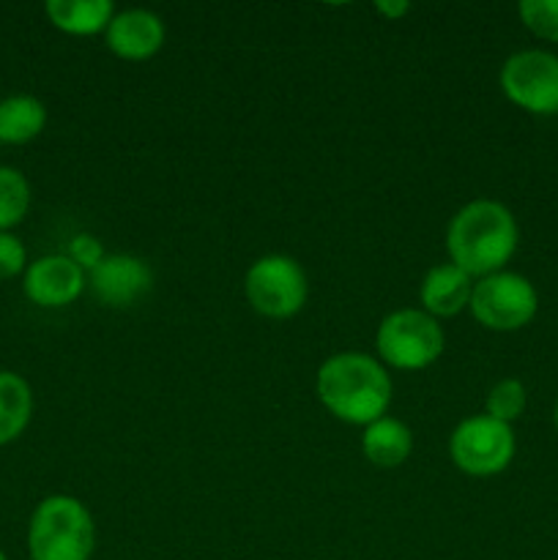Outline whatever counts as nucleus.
<instances>
[{
    "label": "nucleus",
    "mask_w": 558,
    "mask_h": 560,
    "mask_svg": "<svg viewBox=\"0 0 558 560\" xmlns=\"http://www.w3.org/2000/svg\"><path fill=\"white\" fill-rule=\"evenodd\" d=\"M518 244V219L498 200H470L454 213L446 228L449 262L463 268L470 279L503 271Z\"/></svg>",
    "instance_id": "f257e3e1"
},
{
    "label": "nucleus",
    "mask_w": 558,
    "mask_h": 560,
    "mask_svg": "<svg viewBox=\"0 0 558 560\" xmlns=\"http://www.w3.org/2000/svg\"><path fill=\"white\" fill-rule=\"evenodd\" d=\"M315 392L334 419L353 427H370L392 405V377L377 359L367 353H337L317 370Z\"/></svg>",
    "instance_id": "f03ea898"
},
{
    "label": "nucleus",
    "mask_w": 558,
    "mask_h": 560,
    "mask_svg": "<svg viewBox=\"0 0 558 560\" xmlns=\"http://www.w3.org/2000/svg\"><path fill=\"white\" fill-rule=\"evenodd\" d=\"M96 525L85 503L74 495H47L27 523L31 560H91Z\"/></svg>",
    "instance_id": "7ed1b4c3"
},
{
    "label": "nucleus",
    "mask_w": 558,
    "mask_h": 560,
    "mask_svg": "<svg viewBox=\"0 0 558 560\" xmlns=\"http://www.w3.org/2000/svg\"><path fill=\"white\" fill-rule=\"evenodd\" d=\"M446 348L441 323L425 310H394L381 320L375 350L383 366L419 372L435 364Z\"/></svg>",
    "instance_id": "20e7f679"
},
{
    "label": "nucleus",
    "mask_w": 558,
    "mask_h": 560,
    "mask_svg": "<svg viewBox=\"0 0 558 560\" xmlns=\"http://www.w3.org/2000/svg\"><path fill=\"white\" fill-rule=\"evenodd\" d=\"M244 293L252 310L271 320L295 317L306 304V273L290 255L257 257L244 279Z\"/></svg>",
    "instance_id": "39448f33"
},
{
    "label": "nucleus",
    "mask_w": 558,
    "mask_h": 560,
    "mask_svg": "<svg viewBox=\"0 0 558 560\" xmlns=\"http://www.w3.org/2000/svg\"><path fill=\"white\" fill-rule=\"evenodd\" d=\"M518 441L509 424L490 419V416H468L454 427L449 435V457L454 468L474 479L498 476L512 465Z\"/></svg>",
    "instance_id": "423d86ee"
},
{
    "label": "nucleus",
    "mask_w": 558,
    "mask_h": 560,
    "mask_svg": "<svg viewBox=\"0 0 558 560\" xmlns=\"http://www.w3.org/2000/svg\"><path fill=\"white\" fill-rule=\"evenodd\" d=\"M468 310L487 331L509 334L520 331L534 320L539 310V295L531 279L512 271H498L476 279Z\"/></svg>",
    "instance_id": "0eeeda50"
},
{
    "label": "nucleus",
    "mask_w": 558,
    "mask_h": 560,
    "mask_svg": "<svg viewBox=\"0 0 558 560\" xmlns=\"http://www.w3.org/2000/svg\"><path fill=\"white\" fill-rule=\"evenodd\" d=\"M503 96L531 115H558V55L520 49L509 55L498 74Z\"/></svg>",
    "instance_id": "6e6552de"
},
{
    "label": "nucleus",
    "mask_w": 558,
    "mask_h": 560,
    "mask_svg": "<svg viewBox=\"0 0 558 560\" xmlns=\"http://www.w3.org/2000/svg\"><path fill=\"white\" fill-rule=\"evenodd\" d=\"M85 284V271L66 255L38 257V260L27 262L25 273H22V290H25L27 301L44 306V310H60V306L74 304Z\"/></svg>",
    "instance_id": "1a4fd4ad"
},
{
    "label": "nucleus",
    "mask_w": 558,
    "mask_h": 560,
    "mask_svg": "<svg viewBox=\"0 0 558 560\" xmlns=\"http://www.w3.org/2000/svg\"><path fill=\"white\" fill-rule=\"evenodd\" d=\"M88 284L102 304L126 310L151 290L153 271L137 255H107L88 273Z\"/></svg>",
    "instance_id": "9d476101"
},
{
    "label": "nucleus",
    "mask_w": 558,
    "mask_h": 560,
    "mask_svg": "<svg viewBox=\"0 0 558 560\" xmlns=\"http://www.w3.org/2000/svg\"><path fill=\"white\" fill-rule=\"evenodd\" d=\"M164 38H167V31H164L162 16L148 9L115 11L113 22L104 31L109 52L131 63L153 58L164 47Z\"/></svg>",
    "instance_id": "9b49d317"
},
{
    "label": "nucleus",
    "mask_w": 558,
    "mask_h": 560,
    "mask_svg": "<svg viewBox=\"0 0 558 560\" xmlns=\"http://www.w3.org/2000/svg\"><path fill=\"white\" fill-rule=\"evenodd\" d=\"M474 284L476 279H470L454 262H443V266L430 268L425 273V279H421L419 288L421 310L435 317V320H441V317H457L460 312L468 310Z\"/></svg>",
    "instance_id": "f8f14e48"
},
{
    "label": "nucleus",
    "mask_w": 558,
    "mask_h": 560,
    "mask_svg": "<svg viewBox=\"0 0 558 560\" xmlns=\"http://www.w3.org/2000/svg\"><path fill=\"white\" fill-rule=\"evenodd\" d=\"M361 452H364L367 463H372L375 468H399L414 452V432L399 419L383 416L364 427Z\"/></svg>",
    "instance_id": "ddd939ff"
},
{
    "label": "nucleus",
    "mask_w": 558,
    "mask_h": 560,
    "mask_svg": "<svg viewBox=\"0 0 558 560\" xmlns=\"http://www.w3.org/2000/svg\"><path fill=\"white\" fill-rule=\"evenodd\" d=\"M44 14L66 36H96L113 22L115 5L109 0H49Z\"/></svg>",
    "instance_id": "4468645a"
},
{
    "label": "nucleus",
    "mask_w": 558,
    "mask_h": 560,
    "mask_svg": "<svg viewBox=\"0 0 558 560\" xmlns=\"http://www.w3.org/2000/svg\"><path fill=\"white\" fill-rule=\"evenodd\" d=\"M47 126V107L42 98L16 93L0 102V145H27Z\"/></svg>",
    "instance_id": "2eb2a0df"
},
{
    "label": "nucleus",
    "mask_w": 558,
    "mask_h": 560,
    "mask_svg": "<svg viewBox=\"0 0 558 560\" xmlns=\"http://www.w3.org/2000/svg\"><path fill=\"white\" fill-rule=\"evenodd\" d=\"M33 419V388L22 375L0 370V446H9Z\"/></svg>",
    "instance_id": "dca6fc26"
},
{
    "label": "nucleus",
    "mask_w": 558,
    "mask_h": 560,
    "mask_svg": "<svg viewBox=\"0 0 558 560\" xmlns=\"http://www.w3.org/2000/svg\"><path fill=\"white\" fill-rule=\"evenodd\" d=\"M31 211V184L16 167H0V233H11Z\"/></svg>",
    "instance_id": "f3484780"
},
{
    "label": "nucleus",
    "mask_w": 558,
    "mask_h": 560,
    "mask_svg": "<svg viewBox=\"0 0 558 560\" xmlns=\"http://www.w3.org/2000/svg\"><path fill=\"white\" fill-rule=\"evenodd\" d=\"M525 405H528V392H525L523 383L507 377V381H498L487 394L485 416L512 427V421H518L525 413Z\"/></svg>",
    "instance_id": "a211bd4d"
},
{
    "label": "nucleus",
    "mask_w": 558,
    "mask_h": 560,
    "mask_svg": "<svg viewBox=\"0 0 558 560\" xmlns=\"http://www.w3.org/2000/svg\"><path fill=\"white\" fill-rule=\"evenodd\" d=\"M518 14L531 36L558 44V0H523Z\"/></svg>",
    "instance_id": "6ab92c4d"
},
{
    "label": "nucleus",
    "mask_w": 558,
    "mask_h": 560,
    "mask_svg": "<svg viewBox=\"0 0 558 560\" xmlns=\"http://www.w3.org/2000/svg\"><path fill=\"white\" fill-rule=\"evenodd\" d=\"M27 249L14 233H0V282L25 273Z\"/></svg>",
    "instance_id": "aec40b11"
},
{
    "label": "nucleus",
    "mask_w": 558,
    "mask_h": 560,
    "mask_svg": "<svg viewBox=\"0 0 558 560\" xmlns=\"http://www.w3.org/2000/svg\"><path fill=\"white\" fill-rule=\"evenodd\" d=\"M66 257H69V260H74L82 271L91 273L93 268H96L98 262L107 257V252H104L102 241H98L96 235L80 233L69 241V252H66Z\"/></svg>",
    "instance_id": "412c9836"
},
{
    "label": "nucleus",
    "mask_w": 558,
    "mask_h": 560,
    "mask_svg": "<svg viewBox=\"0 0 558 560\" xmlns=\"http://www.w3.org/2000/svg\"><path fill=\"white\" fill-rule=\"evenodd\" d=\"M375 11H377V14H381V16H386L388 22H392V20H399V16L408 14L410 3H403V0H399V3H392V0H388V3H386V0H377Z\"/></svg>",
    "instance_id": "4be33fe9"
},
{
    "label": "nucleus",
    "mask_w": 558,
    "mask_h": 560,
    "mask_svg": "<svg viewBox=\"0 0 558 560\" xmlns=\"http://www.w3.org/2000/svg\"><path fill=\"white\" fill-rule=\"evenodd\" d=\"M553 421H556V430H558V402H556V410H553Z\"/></svg>",
    "instance_id": "5701e85b"
},
{
    "label": "nucleus",
    "mask_w": 558,
    "mask_h": 560,
    "mask_svg": "<svg viewBox=\"0 0 558 560\" xmlns=\"http://www.w3.org/2000/svg\"><path fill=\"white\" fill-rule=\"evenodd\" d=\"M0 560H9V556H5V552H3V550H0Z\"/></svg>",
    "instance_id": "b1692460"
}]
</instances>
